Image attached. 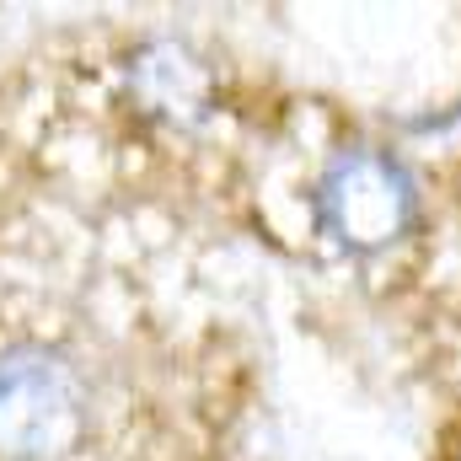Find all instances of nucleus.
<instances>
[{"mask_svg": "<svg viewBox=\"0 0 461 461\" xmlns=\"http://www.w3.org/2000/svg\"><path fill=\"white\" fill-rule=\"evenodd\" d=\"M86 429V392L59 348H0V461H65Z\"/></svg>", "mask_w": 461, "mask_h": 461, "instance_id": "f257e3e1", "label": "nucleus"}, {"mask_svg": "<svg viewBox=\"0 0 461 461\" xmlns=\"http://www.w3.org/2000/svg\"><path fill=\"white\" fill-rule=\"evenodd\" d=\"M129 97L161 129H199L215 103V70L177 38H150L129 59Z\"/></svg>", "mask_w": 461, "mask_h": 461, "instance_id": "7ed1b4c3", "label": "nucleus"}, {"mask_svg": "<svg viewBox=\"0 0 461 461\" xmlns=\"http://www.w3.org/2000/svg\"><path fill=\"white\" fill-rule=\"evenodd\" d=\"M317 226L344 252H386L419 221V188L408 167L375 145H348L317 177Z\"/></svg>", "mask_w": 461, "mask_h": 461, "instance_id": "f03ea898", "label": "nucleus"}]
</instances>
